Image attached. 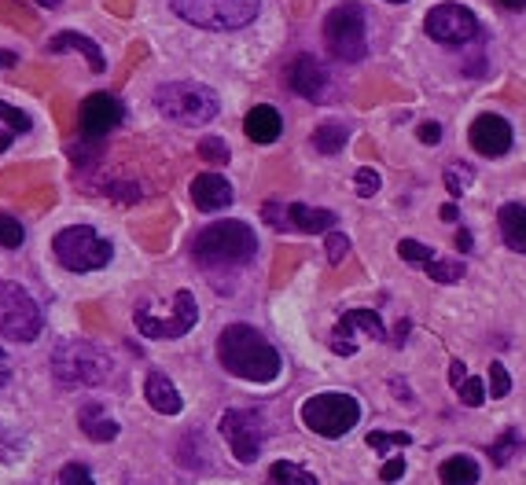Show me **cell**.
<instances>
[{
    "instance_id": "6da1fadb",
    "label": "cell",
    "mask_w": 526,
    "mask_h": 485,
    "mask_svg": "<svg viewBox=\"0 0 526 485\" xmlns=\"http://www.w3.org/2000/svg\"><path fill=\"white\" fill-rule=\"evenodd\" d=\"M218 361L221 368L236 379H247V383H273L284 361L262 331H254L251 324H229V328L218 335Z\"/></svg>"
},
{
    "instance_id": "7a4b0ae2",
    "label": "cell",
    "mask_w": 526,
    "mask_h": 485,
    "mask_svg": "<svg viewBox=\"0 0 526 485\" xmlns=\"http://www.w3.org/2000/svg\"><path fill=\"white\" fill-rule=\"evenodd\" d=\"M254 254H258V239H254V228L243 221H214L192 239V258L203 269H218V265L240 269Z\"/></svg>"
},
{
    "instance_id": "3957f363",
    "label": "cell",
    "mask_w": 526,
    "mask_h": 485,
    "mask_svg": "<svg viewBox=\"0 0 526 485\" xmlns=\"http://www.w3.org/2000/svg\"><path fill=\"white\" fill-rule=\"evenodd\" d=\"M111 372H115V361L96 342L70 339L59 342L56 353H52V375L63 386H100L111 379Z\"/></svg>"
},
{
    "instance_id": "277c9868",
    "label": "cell",
    "mask_w": 526,
    "mask_h": 485,
    "mask_svg": "<svg viewBox=\"0 0 526 485\" xmlns=\"http://www.w3.org/2000/svg\"><path fill=\"white\" fill-rule=\"evenodd\" d=\"M199 320V302H195L192 291H177L170 298V305L155 302V298H144L133 313V324L144 339H181L195 328Z\"/></svg>"
},
{
    "instance_id": "5b68a950",
    "label": "cell",
    "mask_w": 526,
    "mask_h": 485,
    "mask_svg": "<svg viewBox=\"0 0 526 485\" xmlns=\"http://www.w3.org/2000/svg\"><path fill=\"white\" fill-rule=\"evenodd\" d=\"M155 107H159L162 118H170L177 125H206L214 122L221 111L218 92L206 89V85H195V81H166L155 89Z\"/></svg>"
},
{
    "instance_id": "8992f818",
    "label": "cell",
    "mask_w": 526,
    "mask_h": 485,
    "mask_svg": "<svg viewBox=\"0 0 526 485\" xmlns=\"http://www.w3.org/2000/svg\"><path fill=\"white\" fill-rule=\"evenodd\" d=\"M324 45L335 59L343 63H361L368 52V19L365 8L354 4V0H343L335 4L328 19H324Z\"/></svg>"
},
{
    "instance_id": "52a82bcc",
    "label": "cell",
    "mask_w": 526,
    "mask_h": 485,
    "mask_svg": "<svg viewBox=\"0 0 526 485\" xmlns=\"http://www.w3.org/2000/svg\"><path fill=\"white\" fill-rule=\"evenodd\" d=\"M170 8L199 30H243L254 23L262 0H170Z\"/></svg>"
},
{
    "instance_id": "ba28073f",
    "label": "cell",
    "mask_w": 526,
    "mask_h": 485,
    "mask_svg": "<svg viewBox=\"0 0 526 485\" xmlns=\"http://www.w3.org/2000/svg\"><path fill=\"white\" fill-rule=\"evenodd\" d=\"M52 254L59 258V265L70 272H92V269H103L111 261V243L89 225H70L63 232H56L52 239Z\"/></svg>"
},
{
    "instance_id": "9c48e42d",
    "label": "cell",
    "mask_w": 526,
    "mask_h": 485,
    "mask_svg": "<svg viewBox=\"0 0 526 485\" xmlns=\"http://www.w3.org/2000/svg\"><path fill=\"white\" fill-rule=\"evenodd\" d=\"M357 419H361V405L354 394L328 390V394H313L302 405V423L321 438H343L346 430L357 427Z\"/></svg>"
},
{
    "instance_id": "30bf717a",
    "label": "cell",
    "mask_w": 526,
    "mask_h": 485,
    "mask_svg": "<svg viewBox=\"0 0 526 485\" xmlns=\"http://www.w3.org/2000/svg\"><path fill=\"white\" fill-rule=\"evenodd\" d=\"M41 309L19 283H0V335L8 342H34L41 335Z\"/></svg>"
},
{
    "instance_id": "8fae6325",
    "label": "cell",
    "mask_w": 526,
    "mask_h": 485,
    "mask_svg": "<svg viewBox=\"0 0 526 485\" xmlns=\"http://www.w3.org/2000/svg\"><path fill=\"white\" fill-rule=\"evenodd\" d=\"M221 434L229 441L232 456L240 463H254L265 449V419L254 408H229L218 419Z\"/></svg>"
},
{
    "instance_id": "7c38bea8",
    "label": "cell",
    "mask_w": 526,
    "mask_h": 485,
    "mask_svg": "<svg viewBox=\"0 0 526 485\" xmlns=\"http://www.w3.org/2000/svg\"><path fill=\"white\" fill-rule=\"evenodd\" d=\"M424 30L438 45H468L479 37V19L460 4H435L424 19Z\"/></svg>"
},
{
    "instance_id": "4fadbf2b",
    "label": "cell",
    "mask_w": 526,
    "mask_h": 485,
    "mask_svg": "<svg viewBox=\"0 0 526 485\" xmlns=\"http://www.w3.org/2000/svg\"><path fill=\"white\" fill-rule=\"evenodd\" d=\"M122 114H126V107H122V100L111 96V92H92V96H85L78 107L81 140H100V136H107L111 129H118Z\"/></svg>"
},
{
    "instance_id": "5bb4252c",
    "label": "cell",
    "mask_w": 526,
    "mask_h": 485,
    "mask_svg": "<svg viewBox=\"0 0 526 485\" xmlns=\"http://www.w3.org/2000/svg\"><path fill=\"white\" fill-rule=\"evenodd\" d=\"M357 331L368 335L372 342L387 339V328H383L379 313H372V309H350V313H343V320H339L332 331V350L339 353V357H354L357 353V342H354Z\"/></svg>"
},
{
    "instance_id": "9a60e30c",
    "label": "cell",
    "mask_w": 526,
    "mask_h": 485,
    "mask_svg": "<svg viewBox=\"0 0 526 485\" xmlns=\"http://www.w3.org/2000/svg\"><path fill=\"white\" fill-rule=\"evenodd\" d=\"M471 147L486 158H501L512 147V125L504 122L501 114H479L468 129Z\"/></svg>"
},
{
    "instance_id": "2e32d148",
    "label": "cell",
    "mask_w": 526,
    "mask_h": 485,
    "mask_svg": "<svg viewBox=\"0 0 526 485\" xmlns=\"http://www.w3.org/2000/svg\"><path fill=\"white\" fill-rule=\"evenodd\" d=\"M287 81L302 100H324L328 96V70L317 63L313 56H298L287 67Z\"/></svg>"
},
{
    "instance_id": "e0dca14e",
    "label": "cell",
    "mask_w": 526,
    "mask_h": 485,
    "mask_svg": "<svg viewBox=\"0 0 526 485\" xmlns=\"http://www.w3.org/2000/svg\"><path fill=\"white\" fill-rule=\"evenodd\" d=\"M192 203L203 214H218L232 203V184L221 173H199L192 181Z\"/></svg>"
},
{
    "instance_id": "ac0fdd59",
    "label": "cell",
    "mask_w": 526,
    "mask_h": 485,
    "mask_svg": "<svg viewBox=\"0 0 526 485\" xmlns=\"http://www.w3.org/2000/svg\"><path fill=\"white\" fill-rule=\"evenodd\" d=\"M243 133L251 136L254 144H273V140H280V133H284V118H280L276 107L258 103V107L247 111V118H243Z\"/></svg>"
},
{
    "instance_id": "d6986e66",
    "label": "cell",
    "mask_w": 526,
    "mask_h": 485,
    "mask_svg": "<svg viewBox=\"0 0 526 485\" xmlns=\"http://www.w3.org/2000/svg\"><path fill=\"white\" fill-rule=\"evenodd\" d=\"M45 52H81V56L89 59L92 74H103V70H107V59H103L100 45H96L92 37H85V34H74V30H63V34L52 37Z\"/></svg>"
},
{
    "instance_id": "ffe728a7",
    "label": "cell",
    "mask_w": 526,
    "mask_h": 485,
    "mask_svg": "<svg viewBox=\"0 0 526 485\" xmlns=\"http://www.w3.org/2000/svg\"><path fill=\"white\" fill-rule=\"evenodd\" d=\"M335 214L332 210H317L306 203H287V232H332Z\"/></svg>"
},
{
    "instance_id": "44dd1931",
    "label": "cell",
    "mask_w": 526,
    "mask_h": 485,
    "mask_svg": "<svg viewBox=\"0 0 526 485\" xmlns=\"http://www.w3.org/2000/svg\"><path fill=\"white\" fill-rule=\"evenodd\" d=\"M144 397H148V405L159 412V416H177L184 408L181 394H177V386L166 379L162 372H151L148 383H144Z\"/></svg>"
},
{
    "instance_id": "7402d4cb",
    "label": "cell",
    "mask_w": 526,
    "mask_h": 485,
    "mask_svg": "<svg viewBox=\"0 0 526 485\" xmlns=\"http://www.w3.org/2000/svg\"><path fill=\"white\" fill-rule=\"evenodd\" d=\"M78 427L85 430L92 441H115L118 438V423L107 416V408L96 405V401L78 408Z\"/></svg>"
},
{
    "instance_id": "603a6c76",
    "label": "cell",
    "mask_w": 526,
    "mask_h": 485,
    "mask_svg": "<svg viewBox=\"0 0 526 485\" xmlns=\"http://www.w3.org/2000/svg\"><path fill=\"white\" fill-rule=\"evenodd\" d=\"M497 228H501L504 243L519 254H526V206L519 203H508L501 206V214H497Z\"/></svg>"
},
{
    "instance_id": "cb8c5ba5",
    "label": "cell",
    "mask_w": 526,
    "mask_h": 485,
    "mask_svg": "<svg viewBox=\"0 0 526 485\" xmlns=\"http://www.w3.org/2000/svg\"><path fill=\"white\" fill-rule=\"evenodd\" d=\"M269 482L273 485H321L317 482V474L306 471V467L295 460H276L273 467H269Z\"/></svg>"
},
{
    "instance_id": "d4e9b609",
    "label": "cell",
    "mask_w": 526,
    "mask_h": 485,
    "mask_svg": "<svg viewBox=\"0 0 526 485\" xmlns=\"http://www.w3.org/2000/svg\"><path fill=\"white\" fill-rule=\"evenodd\" d=\"M479 482V463L471 456H449L442 463V485H475Z\"/></svg>"
},
{
    "instance_id": "484cf974",
    "label": "cell",
    "mask_w": 526,
    "mask_h": 485,
    "mask_svg": "<svg viewBox=\"0 0 526 485\" xmlns=\"http://www.w3.org/2000/svg\"><path fill=\"white\" fill-rule=\"evenodd\" d=\"M346 125H339V122H324V125H317L313 129V147L321 151V155H339L346 147Z\"/></svg>"
},
{
    "instance_id": "4316f807",
    "label": "cell",
    "mask_w": 526,
    "mask_h": 485,
    "mask_svg": "<svg viewBox=\"0 0 526 485\" xmlns=\"http://www.w3.org/2000/svg\"><path fill=\"white\" fill-rule=\"evenodd\" d=\"M427 276L435 283H457L464 276V261L460 258H435L427 265Z\"/></svg>"
},
{
    "instance_id": "83f0119b",
    "label": "cell",
    "mask_w": 526,
    "mask_h": 485,
    "mask_svg": "<svg viewBox=\"0 0 526 485\" xmlns=\"http://www.w3.org/2000/svg\"><path fill=\"white\" fill-rule=\"evenodd\" d=\"M398 254H401L405 261H409V265H420V269H427V265H431V261L438 258L435 250L424 247V243H416V239H401V243H398Z\"/></svg>"
},
{
    "instance_id": "f1b7e54d",
    "label": "cell",
    "mask_w": 526,
    "mask_h": 485,
    "mask_svg": "<svg viewBox=\"0 0 526 485\" xmlns=\"http://www.w3.org/2000/svg\"><path fill=\"white\" fill-rule=\"evenodd\" d=\"M23 239H26V228L19 225V217L12 214H0V247H23Z\"/></svg>"
},
{
    "instance_id": "f546056e",
    "label": "cell",
    "mask_w": 526,
    "mask_h": 485,
    "mask_svg": "<svg viewBox=\"0 0 526 485\" xmlns=\"http://www.w3.org/2000/svg\"><path fill=\"white\" fill-rule=\"evenodd\" d=\"M515 449H519V430H504L501 441L490 449V460L497 463V467H508L512 456H515Z\"/></svg>"
},
{
    "instance_id": "4dcf8cb0",
    "label": "cell",
    "mask_w": 526,
    "mask_h": 485,
    "mask_svg": "<svg viewBox=\"0 0 526 485\" xmlns=\"http://www.w3.org/2000/svg\"><path fill=\"white\" fill-rule=\"evenodd\" d=\"M0 125L4 129H12V133H30V114L19 111V107H12V103H4L0 100Z\"/></svg>"
},
{
    "instance_id": "1f68e13d",
    "label": "cell",
    "mask_w": 526,
    "mask_h": 485,
    "mask_svg": "<svg viewBox=\"0 0 526 485\" xmlns=\"http://www.w3.org/2000/svg\"><path fill=\"white\" fill-rule=\"evenodd\" d=\"M199 155H203L206 162H214V166H225L232 158V151L221 136H206V140H199Z\"/></svg>"
},
{
    "instance_id": "d6a6232c",
    "label": "cell",
    "mask_w": 526,
    "mask_h": 485,
    "mask_svg": "<svg viewBox=\"0 0 526 485\" xmlns=\"http://www.w3.org/2000/svg\"><path fill=\"white\" fill-rule=\"evenodd\" d=\"M471 181H475V173H471V166H449L446 170V188L453 199H460V195L468 192Z\"/></svg>"
},
{
    "instance_id": "836d02e7",
    "label": "cell",
    "mask_w": 526,
    "mask_h": 485,
    "mask_svg": "<svg viewBox=\"0 0 526 485\" xmlns=\"http://www.w3.org/2000/svg\"><path fill=\"white\" fill-rule=\"evenodd\" d=\"M460 405H468V408H479L482 401H486V383H482L479 375H468L464 383H460Z\"/></svg>"
},
{
    "instance_id": "e575fe53",
    "label": "cell",
    "mask_w": 526,
    "mask_h": 485,
    "mask_svg": "<svg viewBox=\"0 0 526 485\" xmlns=\"http://www.w3.org/2000/svg\"><path fill=\"white\" fill-rule=\"evenodd\" d=\"M394 445H412V434H390V430H372L368 434V449H376V452H387L394 449Z\"/></svg>"
},
{
    "instance_id": "d590c367",
    "label": "cell",
    "mask_w": 526,
    "mask_h": 485,
    "mask_svg": "<svg viewBox=\"0 0 526 485\" xmlns=\"http://www.w3.org/2000/svg\"><path fill=\"white\" fill-rule=\"evenodd\" d=\"M324 254H328L332 265H343L346 254H350V239H346L343 232H328V236H324Z\"/></svg>"
},
{
    "instance_id": "8d00e7d4",
    "label": "cell",
    "mask_w": 526,
    "mask_h": 485,
    "mask_svg": "<svg viewBox=\"0 0 526 485\" xmlns=\"http://www.w3.org/2000/svg\"><path fill=\"white\" fill-rule=\"evenodd\" d=\"M59 485H96V482H92V471L85 463H67L59 471Z\"/></svg>"
},
{
    "instance_id": "74e56055",
    "label": "cell",
    "mask_w": 526,
    "mask_h": 485,
    "mask_svg": "<svg viewBox=\"0 0 526 485\" xmlns=\"http://www.w3.org/2000/svg\"><path fill=\"white\" fill-rule=\"evenodd\" d=\"M354 184H357V195H361V199H372V195L379 192V173L376 170H368V166H361V170H357V177H354Z\"/></svg>"
},
{
    "instance_id": "f35d334b",
    "label": "cell",
    "mask_w": 526,
    "mask_h": 485,
    "mask_svg": "<svg viewBox=\"0 0 526 485\" xmlns=\"http://www.w3.org/2000/svg\"><path fill=\"white\" fill-rule=\"evenodd\" d=\"M512 390V379H508V368L501 361L490 364V397H504Z\"/></svg>"
},
{
    "instance_id": "ab89813d",
    "label": "cell",
    "mask_w": 526,
    "mask_h": 485,
    "mask_svg": "<svg viewBox=\"0 0 526 485\" xmlns=\"http://www.w3.org/2000/svg\"><path fill=\"white\" fill-rule=\"evenodd\" d=\"M416 136H420V144L435 147V144H442V125H438V122H424Z\"/></svg>"
},
{
    "instance_id": "60d3db41",
    "label": "cell",
    "mask_w": 526,
    "mask_h": 485,
    "mask_svg": "<svg viewBox=\"0 0 526 485\" xmlns=\"http://www.w3.org/2000/svg\"><path fill=\"white\" fill-rule=\"evenodd\" d=\"M401 474H405V460H401V456H390L387 467L379 471V478H383V482H398Z\"/></svg>"
},
{
    "instance_id": "b9f144b4",
    "label": "cell",
    "mask_w": 526,
    "mask_h": 485,
    "mask_svg": "<svg viewBox=\"0 0 526 485\" xmlns=\"http://www.w3.org/2000/svg\"><path fill=\"white\" fill-rule=\"evenodd\" d=\"M12 375H15L12 357H8V353L0 350V386H8V383H12Z\"/></svg>"
},
{
    "instance_id": "7bdbcfd3",
    "label": "cell",
    "mask_w": 526,
    "mask_h": 485,
    "mask_svg": "<svg viewBox=\"0 0 526 485\" xmlns=\"http://www.w3.org/2000/svg\"><path fill=\"white\" fill-rule=\"evenodd\" d=\"M464 379H468V368H464V364H460V361L449 364V383H453V386H457V390H460V383H464Z\"/></svg>"
},
{
    "instance_id": "ee69618b",
    "label": "cell",
    "mask_w": 526,
    "mask_h": 485,
    "mask_svg": "<svg viewBox=\"0 0 526 485\" xmlns=\"http://www.w3.org/2000/svg\"><path fill=\"white\" fill-rule=\"evenodd\" d=\"M457 250H460V254H468V250H471V232H468V228H460V232H457Z\"/></svg>"
},
{
    "instance_id": "f6af8a7d",
    "label": "cell",
    "mask_w": 526,
    "mask_h": 485,
    "mask_svg": "<svg viewBox=\"0 0 526 485\" xmlns=\"http://www.w3.org/2000/svg\"><path fill=\"white\" fill-rule=\"evenodd\" d=\"M15 63H19V52H8V48H0V70L15 67Z\"/></svg>"
},
{
    "instance_id": "bcb514c9",
    "label": "cell",
    "mask_w": 526,
    "mask_h": 485,
    "mask_svg": "<svg viewBox=\"0 0 526 485\" xmlns=\"http://www.w3.org/2000/svg\"><path fill=\"white\" fill-rule=\"evenodd\" d=\"M504 12H526V0H497Z\"/></svg>"
},
{
    "instance_id": "7dc6e473",
    "label": "cell",
    "mask_w": 526,
    "mask_h": 485,
    "mask_svg": "<svg viewBox=\"0 0 526 485\" xmlns=\"http://www.w3.org/2000/svg\"><path fill=\"white\" fill-rule=\"evenodd\" d=\"M19 133H12V129H0V155H4V151H8V147H12V140Z\"/></svg>"
},
{
    "instance_id": "c3c4849f",
    "label": "cell",
    "mask_w": 526,
    "mask_h": 485,
    "mask_svg": "<svg viewBox=\"0 0 526 485\" xmlns=\"http://www.w3.org/2000/svg\"><path fill=\"white\" fill-rule=\"evenodd\" d=\"M390 390H394V394H398V397H405V401H412V394H409V386L401 383V379H390Z\"/></svg>"
},
{
    "instance_id": "681fc988",
    "label": "cell",
    "mask_w": 526,
    "mask_h": 485,
    "mask_svg": "<svg viewBox=\"0 0 526 485\" xmlns=\"http://www.w3.org/2000/svg\"><path fill=\"white\" fill-rule=\"evenodd\" d=\"M438 217H442V221H457V206L446 203V206H442V210H438Z\"/></svg>"
},
{
    "instance_id": "f907efd6",
    "label": "cell",
    "mask_w": 526,
    "mask_h": 485,
    "mask_svg": "<svg viewBox=\"0 0 526 485\" xmlns=\"http://www.w3.org/2000/svg\"><path fill=\"white\" fill-rule=\"evenodd\" d=\"M37 4H48V8H56L59 0H37Z\"/></svg>"
},
{
    "instance_id": "816d5d0a",
    "label": "cell",
    "mask_w": 526,
    "mask_h": 485,
    "mask_svg": "<svg viewBox=\"0 0 526 485\" xmlns=\"http://www.w3.org/2000/svg\"><path fill=\"white\" fill-rule=\"evenodd\" d=\"M387 4H405V0H387Z\"/></svg>"
}]
</instances>
